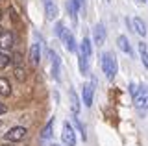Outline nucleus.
Instances as JSON below:
<instances>
[{
	"label": "nucleus",
	"mask_w": 148,
	"mask_h": 146,
	"mask_svg": "<svg viewBox=\"0 0 148 146\" xmlns=\"http://www.w3.org/2000/svg\"><path fill=\"white\" fill-rule=\"evenodd\" d=\"M26 128H22V126H15V128H11V130L8 131V133H4V139L8 141V143H18V141H22L26 137Z\"/></svg>",
	"instance_id": "7ed1b4c3"
},
{
	"label": "nucleus",
	"mask_w": 148,
	"mask_h": 146,
	"mask_svg": "<svg viewBox=\"0 0 148 146\" xmlns=\"http://www.w3.org/2000/svg\"><path fill=\"white\" fill-rule=\"evenodd\" d=\"M0 19H2V11H0Z\"/></svg>",
	"instance_id": "c85d7f7f"
},
{
	"label": "nucleus",
	"mask_w": 148,
	"mask_h": 146,
	"mask_svg": "<svg viewBox=\"0 0 148 146\" xmlns=\"http://www.w3.org/2000/svg\"><path fill=\"white\" fill-rule=\"evenodd\" d=\"M74 122H76V126H78V130H80V133H82V139H83V141H85V139H87V135H85V126H83V124H82V122H80V120H78V118H74Z\"/></svg>",
	"instance_id": "5701e85b"
},
{
	"label": "nucleus",
	"mask_w": 148,
	"mask_h": 146,
	"mask_svg": "<svg viewBox=\"0 0 148 146\" xmlns=\"http://www.w3.org/2000/svg\"><path fill=\"white\" fill-rule=\"evenodd\" d=\"M63 33H65V26H63V22H58V24H56V35H58V37H61Z\"/></svg>",
	"instance_id": "b1692460"
},
{
	"label": "nucleus",
	"mask_w": 148,
	"mask_h": 146,
	"mask_svg": "<svg viewBox=\"0 0 148 146\" xmlns=\"http://www.w3.org/2000/svg\"><path fill=\"white\" fill-rule=\"evenodd\" d=\"M137 89H139V87H137L135 83H132V85H130V93H132V94H135V93H137Z\"/></svg>",
	"instance_id": "393cba45"
},
{
	"label": "nucleus",
	"mask_w": 148,
	"mask_h": 146,
	"mask_svg": "<svg viewBox=\"0 0 148 146\" xmlns=\"http://www.w3.org/2000/svg\"><path fill=\"white\" fill-rule=\"evenodd\" d=\"M67 10H69V15H71L72 22H76L78 20V4H76V0H69Z\"/></svg>",
	"instance_id": "ddd939ff"
},
{
	"label": "nucleus",
	"mask_w": 148,
	"mask_h": 146,
	"mask_svg": "<svg viewBox=\"0 0 148 146\" xmlns=\"http://www.w3.org/2000/svg\"><path fill=\"white\" fill-rule=\"evenodd\" d=\"M48 57H50V63H52V76L56 78V81L61 80V70H59V56L54 52V50H50L48 52Z\"/></svg>",
	"instance_id": "423d86ee"
},
{
	"label": "nucleus",
	"mask_w": 148,
	"mask_h": 146,
	"mask_svg": "<svg viewBox=\"0 0 148 146\" xmlns=\"http://www.w3.org/2000/svg\"><path fill=\"white\" fill-rule=\"evenodd\" d=\"M117 44H119V48L122 50L124 54H128V56H132V46H130V41H128V37L126 35H120V37L117 39Z\"/></svg>",
	"instance_id": "f8f14e48"
},
{
	"label": "nucleus",
	"mask_w": 148,
	"mask_h": 146,
	"mask_svg": "<svg viewBox=\"0 0 148 146\" xmlns=\"http://www.w3.org/2000/svg\"><path fill=\"white\" fill-rule=\"evenodd\" d=\"M13 44V35L8 33V31H2V35H0V48H9Z\"/></svg>",
	"instance_id": "2eb2a0df"
},
{
	"label": "nucleus",
	"mask_w": 148,
	"mask_h": 146,
	"mask_svg": "<svg viewBox=\"0 0 148 146\" xmlns=\"http://www.w3.org/2000/svg\"><path fill=\"white\" fill-rule=\"evenodd\" d=\"M2 31H4V30H2V26H0V35H2Z\"/></svg>",
	"instance_id": "cd10ccee"
},
{
	"label": "nucleus",
	"mask_w": 148,
	"mask_h": 146,
	"mask_svg": "<svg viewBox=\"0 0 148 146\" xmlns=\"http://www.w3.org/2000/svg\"><path fill=\"white\" fill-rule=\"evenodd\" d=\"M45 4V11H46V19L48 20H54L58 17V8H56L54 0H43Z\"/></svg>",
	"instance_id": "6e6552de"
},
{
	"label": "nucleus",
	"mask_w": 148,
	"mask_h": 146,
	"mask_svg": "<svg viewBox=\"0 0 148 146\" xmlns=\"http://www.w3.org/2000/svg\"><path fill=\"white\" fill-rule=\"evenodd\" d=\"M83 2H85V0H76V4H78V10H82V8H83Z\"/></svg>",
	"instance_id": "a878e982"
},
{
	"label": "nucleus",
	"mask_w": 148,
	"mask_h": 146,
	"mask_svg": "<svg viewBox=\"0 0 148 146\" xmlns=\"http://www.w3.org/2000/svg\"><path fill=\"white\" fill-rule=\"evenodd\" d=\"M69 106H71L72 115H78V113H80V100H78L74 91H69Z\"/></svg>",
	"instance_id": "9b49d317"
},
{
	"label": "nucleus",
	"mask_w": 148,
	"mask_h": 146,
	"mask_svg": "<svg viewBox=\"0 0 148 146\" xmlns=\"http://www.w3.org/2000/svg\"><path fill=\"white\" fill-rule=\"evenodd\" d=\"M91 41L87 39V37H83V41H82V44H80V54H83L85 57H91Z\"/></svg>",
	"instance_id": "dca6fc26"
},
{
	"label": "nucleus",
	"mask_w": 148,
	"mask_h": 146,
	"mask_svg": "<svg viewBox=\"0 0 148 146\" xmlns=\"http://www.w3.org/2000/svg\"><path fill=\"white\" fill-rule=\"evenodd\" d=\"M11 94V85H9V81L6 78H0V96H9Z\"/></svg>",
	"instance_id": "4468645a"
},
{
	"label": "nucleus",
	"mask_w": 148,
	"mask_h": 146,
	"mask_svg": "<svg viewBox=\"0 0 148 146\" xmlns=\"http://www.w3.org/2000/svg\"><path fill=\"white\" fill-rule=\"evenodd\" d=\"M63 43H65V48H67V52H76V41H74V35L71 33L69 30H65V33L61 35Z\"/></svg>",
	"instance_id": "0eeeda50"
},
{
	"label": "nucleus",
	"mask_w": 148,
	"mask_h": 146,
	"mask_svg": "<svg viewBox=\"0 0 148 146\" xmlns=\"http://www.w3.org/2000/svg\"><path fill=\"white\" fill-rule=\"evenodd\" d=\"M2 146H13V144H11V143H9V144H2Z\"/></svg>",
	"instance_id": "bb28decb"
},
{
	"label": "nucleus",
	"mask_w": 148,
	"mask_h": 146,
	"mask_svg": "<svg viewBox=\"0 0 148 146\" xmlns=\"http://www.w3.org/2000/svg\"><path fill=\"white\" fill-rule=\"evenodd\" d=\"M54 146H58V144H54Z\"/></svg>",
	"instance_id": "c756f323"
},
{
	"label": "nucleus",
	"mask_w": 148,
	"mask_h": 146,
	"mask_svg": "<svg viewBox=\"0 0 148 146\" xmlns=\"http://www.w3.org/2000/svg\"><path fill=\"white\" fill-rule=\"evenodd\" d=\"M146 2H148V0H146Z\"/></svg>",
	"instance_id": "7c9ffc66"
},
{
	"label": "nucleus",
	"mask_w": 148,
	"mask_h": 146,
	"mask_svg": "<svg viewBox=\"0 0 148 146\" xmlns=\"http://www.w3.org/2000/svg\"><path fill=\"white\" fill-rule=\"evenodd\" d=\"M9 61H11V57H9L8 54H2V52H0V70H4V68L9 65Z\"/></svg>",
	"instance_id": "4be33fe9"
},
{
	"label": "nucleus",
	"mask_w": 148,
	"mask_h": 146,
	"mask_svg": "<svg viewBox=\"0 0 148 146\" xmlns=\"http://www.w3.org/2000/svg\"><path fill=\"white\" fill-rule=\"evenodd\" d=\"M92 41H95L96 46H102V44L106 43V28L102 22H98V24L95 26V30H92Z\"/></svg>",
	"instance_id": "39448f33"
},
{
	"label": "nucleus",
	"mask_w": 148,
	"mask_h": 146,
	"mask_svg": "<svg viewBox=\"0 0 148 146\" xmlns=\"http://www.w3.org/2000/svg\"><path fill=\"white\" fill-rule=\"evenodd\" d=\"M61 141L65 146H76V133H74L72 126L69 122L63 124V131H61Z\"/></svg>",
	"instance_id": "20e7f679"
},
{
	"label": "nucleus",
	"mask_w": 148,
	"mask_h": 146,
	"mask_svg": "<svg viewBox=\"0 0 148 146\" xmlns=\"http://www.w3.org/2000/svg\"><path fill=\"white\" fill-rule=\"evenodd\" d=\"M30 61H32L34 67L39 65V61H41V44L39 43L32 44V48H30Z\"/></svg>",
	"instance_id": "1a4fd4ad"
},
{
	"label": "nucleus",
	"mask_w": 148,
	"mask_h": 146,
	"mask_svg": "<svg viewBox=\"0 0 148 146\" xmlns=\"http://www.w3.org/2000/svg\"><path fill=\"white\" fill-rule=\"evenodd\" d=\"M92 96H95V87L91 85H83V106L91 107L92 106Z\"/></svg>",
	"instance_id": "9d476101"
},
{
	"label": "nucleus",
	"mask_w": 148,
	"mask_h": 146,
	"mask_svg": "<svg viewBox=\"0 0 148 146\" xmlns=\"http://www.w3.org/2000/svg\"><path fill=\"white\" fill-rule=\"evenodd\" d=\"M133 28H135V31L139 35H143V37L146 35V26H145V22L141 19H133Z\"/></svg>",
	"instance_id": "a211bd4d"
},
{
	"label": "nucleus",
	"mask_w": 148,
	"mask_h": 146,
	"mask_svg": "<svg viewBox=\"0 0 148 146\" xmlns=\"http://www.w3.org/2000/svg\"><path fill=\"white\" fill-rule=\"evenodd\" d=\"M15 78H17V81H24L26 80V70L22 67H15Z\"/></svg>",
	"instance_id": "412c9836"
},
{
	"label": "nucleus",
	"mask_w": 148,
	"mask_h": 146,
	"mask_svg": "<svg viewBox=\"0 0 148 146\" xmlns=\"http://www.w3.org/2000/svg\"><path fill=\"white\" fill-rule=\"evenodd\" d=\"M139 54H141L143 65L148 68V44L146 43H139Z\"/></svg>",
	"instance_id": "f3484780"
},
{
	"label": "nucleus",
	"mask_w": 148,
	"mask_h": 146,
	"mask_svg": "<svg viewBox=\"0 0 148 146\" xmlns=\"http://www.w3.org/2000/svg\"><path fill=\"white\" fill-rule=\"evenodd\" d=\"M133 100H135V107L139 111H146L148 109V85H141L137 89V93L133 94Z\"/></svg>",
	"instance_id": "f03ea898"
},
{
	"label": "nucleus",
	"mask_w": 148,
	"mask_h": 146,
	"mask_svg": "<svg viewBox=\"0 0 148 146\" xmlns=\"http://www.w3.org/2000/svg\"><path fill=\"white\" fill-rule=\"evenodd\" d=\"M80 72L82 74L89 72V57H85L83 54H80Z\"/></svg>",
	"instance_id": "aec40b11"
},
{
	"label": "nucleus",
	"mask_w": 148,
	"mask_h": 146,
	"mask_svg": "<svg viewBox=\"0 0 148 146\" xmlns=\"http://www.w3.org/2000/svg\"><path fill=\"white\" fill-rule=\"evenodd\" d=\"M102 68H104V74L108 76V80L115 78V74H117V57H115V54L106 52L102 56Z\"/></svg>",
	"instance_id": "f257e3e1"
},
{
	"label": "nucleus",
	"mask_w": 148,
	"mask_h": 146,
	"mask_svg": "<svg viewBox=\"0 0 148 146\" xmlns=\"http://www.w3.org/2000/svg\"><path fill=\"white\" fill-rule=\"evenodd\" d=\"M52 130H54V118H50L48 120V124L45 126V130H43V133H41V139H50L52 137Z\"/></svg>",
	"instance_id": "6ab92c4d"
}]
</instances>
